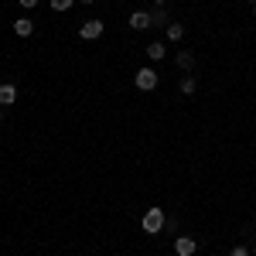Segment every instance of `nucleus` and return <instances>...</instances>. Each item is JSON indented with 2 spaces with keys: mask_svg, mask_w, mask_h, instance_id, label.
<instances>
[{
  "mask_svg": "<svg viewBox=\"0 0 256 256\" xmlns=\"http://www.w3.org/2000/svg\"><path fill=\"white\" fill-rule=\"evenodd\" d=\"M164 229V212L160 208H147V216H144V232H160Z\"/></svg>",
  "mask_w": 256,
  "mask_h": 256,
  "instance_id": "obj_1",
  "label": "nucleus"
},
{
  "mask_svg": "<svg viewBox=\"0 0 256 256\" xmlns=\"http://www.w3.org/2000/svg\"><path fill=\"white\" fill-rule=\"evenodd\" d=\"M137 89H144V92H150V89H154V86H158V72H154V68H140L137 72Z\"/></svg>",
  "mask_w": 256,
  "mask_h": 256,
  "instance_id": "obj_2",
  "label": "nucleus"
},
{
  "mask_svg": "<svg viewBox=\"0 0 256 256\" xmlns=\"http://www.w3.org/2000/svg\"><path fill=\"white\" fill-rule=\"evenodd\" d=\"M102 31H106V28H102V20H86V24H82V31H79V34H82L86 41H96L99 34H102Z\"/></svg>",
  "mask_w": 256,
  "mask_h": 256,
  "instance_id": "obj_3",
  "label": "nucleus"
},
{
  "mask_svg": "<svg viewBox=\"0 0 256 256\" xmlns=\"http://www.w3.org/2000/svg\"><path fill=\"white\" fill-rule=\"evenodd\" d=\"M130 28L134 31H144V28H154V20H150L147 10H137V14H130Z\"/></svg>",
  "mask_w": 256,
  "mask_h": 256,
  "instance_id": "obj_4",
  "label": "nucleus"
},
{
  "mask_svg": "<svg viewBox=\"0 0 256 256\" xmlns=\"http://www.w3.org/2000/svg\"><path fill=\"white\" fill-rule=\"evenodd\" d=\"M195 250H198V242H195L192 236H181V239L174 242V253H178V256H192Z\"/></svg>",
  "mask_w": 256,
  "mask_h": 256,
  "instance_id": "obj_5",
  "label": "nucleus"
},
{
  "mask_svg": "<svg viewBox=\"0 0 256 256\" xmlns=\"http://www.w3.org/2000/svg\"><path fill=\"white\" fill-rule=\"evenodd\" d=\"M18 99V89L14 86H0V106H10Z\"/></svg>",
  "mask_w": 256,
  "mask_h": 256,
  "instance_id": "obj_6",
  "label": "nucleus"
},
{
  "mask_svg": "<svg viewBox=\"0 0 256 256\" xmlns=\"http://www.w3.org/2000/svg\"><path fill=\"white\" fill-rule=\"evenodd\" d=\"M14 31H18L20 38H28V34L34 31V24H31V18H20V20H14Z\"/></svg>",
  "mask_w": 256,
  "mask_h": 256,
  "instance_id": "obj_7",
  "label": "nucleus"
},
{
  "mask_svg": "<svg viewBox=\"0 0 256 256\" xmlns=\"http://www.w3.org/2000/svg\"><path fill=\"white\" fill-rule=\"evenodd\" d=\"M178 68L192 72V68H195V55H192V52H181V55H178Z\"/></svg>",
  "mask_w": 256,
  "mask_h": 256,
  "instance_id": "obj_8",
  "label": "nucleus"
},
{
  "mask_svg": "<svg viewBox=\"0 0 256 256\" xmlns=\"http://www.w3.org/2000/svg\"><path fill=\"white\" fill-rule=\"evenodd\" d=\"M168 38H171V41H181V38H184V28H181L178 20H174V24H168Z\"/></svg>",
  "mask_w": 256,
  "mask_h": 256,
  "instance_id": "obj_9",
  "label": "nucleus"
},
{
  "mask_svg": "<svg viewBox=\"0 0 256 256\" xmlns=\"http://www.w3.org/2000/svg\"><path fill=\"white\" fill-rule=\"evenodd\" d=\"M164 52H168V48H164L160 41H154V44L147 48V55H150V58H154V62H158V58H164Z\"/></svg>",
  "mask_w": 256,
  "mask_h": 256,
  "instance_id": "obj_10",
  "label": "nucleus"
},
{
  "mask_svg": "<svg viewBox=\"0 0 256 256\" xmlns=\"http://www.w3.org/2000/svg\"><path fill=\"white\" fill-rule=\"evenodd\" d=\"M195 86H198V82L192 79V76H184V79H181V92H184V96H192V92H195Z\"/></svg>",
  "mask_w": 256,
  "mask_h": 256,
  "instance_id": "obj_11",
  "label": "nucleus"
},
{
  "mask_svg": "<svg viewBox=\"0 0 256 256\" xmlns=\"http://www.w3.org/2000/svg\"><path fill=\"white\" fill-rule=\"evenodd\" d=\"M72 4H76V0H52V10H68V7H72Z\"/></svg>",
  "mask_w": 256,
  "mask_h": 256,
  "instance_id": "obj_12",
  "label": "nucleus"
},
{
  "mask_svg": "<svg viewBox=\"0 0 256 256\" xmlns=\"http://www.w3.org/2000/svg\"><path fill=\"white\" fill-rule=\"evenodd\" d=\"M150 20H154V24H164V20H168V10H164V7H158V10L150 14Z\"/></svg>",
  "mask_w": 256,
  "mask_h": 256,
  "instance_id": "obj_13",
  "label": "nucleus"
},
{
  "mask_svg": "<svg viewBox=\"0 0 256 256\" xmlns=\"http://www.w3.org/2000/svg\"><path fill=\"white\" fill-rule=\"evenodd\" d=\"M229 256H253V253H250L246 246H236V250H232V253H229Z\"/></svg>",
  "mask_w": 256,
  "mask_h": 256,
  "instance_id": "obj_14",
  "label": "nucleus"
},
{
  "mask_svg": "<svg viewBox=\"0 0 256 256\" xmlns=\"http://www.w3.org/2000/svg\"><path fill=\"white\" fill-rule=\"evenodd\" d=\"M20 7H28V10H31V7H38V0H20Z\"/></svg>",
  "mask_w": 256,
  "mask_h": 256,
  "instance_id": "obj_15",
  "label": "nucleus"
},
{
  "mask_svg": "<svg viewBox=\"0 0 256 256\" xmlns=\"http://www.w3.org/2000/svg\"><path fill=\"white\" fill-rule=\"evenodd\" d=\"M154 4H160V7H164V4H168V0H154Z\"/></svg>",
  "mask_w": 256,
  "mask_h": 256,
  "instance_id": "obj_16",
  "label": "nucleus"
},
{
  "mask_svg": "<svg viewBox=\"0 0 256 256\" xmlns=\"http://www.w3.org/2000/svg\"><path fill=\"white\" fill-rule=\"evenodd\" d=\"M79 4H92V0H79Z\"/></svg>",
  "mask_w": 256,
  "mask_h": 256,
  "instance_id": "obj_17",
  "label": "nucleus"
},
{
  "mask_svg": "<svg viewBox=\"0 0 256 256\" xmlns=\"http://www.w3.org/2000/svg\"><path fill=\"white\" fill-rule=\"evenodd\" d=\"M0 120H4V113H0Z\"/></svg>",
  "mask_w": 256,
  "mask_h": 256,
  "instance_id": "obj_18",
  "label": "nucleus"
},
{
  "mask_svg": "<svg viewBox=\"0 0 256 256\" xmlns=\"http://www.w3.org/2000/svg\"><path fill=\"white\" fill-rule=\"evenodd\" d=\"M250 4H256V0H250Z\"/></svg>",
  "mask_w": 256,
  "mask_h": 256,
  "instance_id": "obj_19",
  "label": "nucleus"
}]
</instances>
